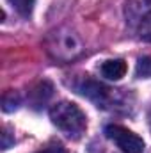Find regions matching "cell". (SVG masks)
<instances>
[{"mask_svg": "<svg viewBox=\"0 0 151 153\" xmlns=\"http://www.w3.org/2000/svg\"><path fill=\"white\" fill-rule=\"evenodd\" d=\"M50 119L52 123L68 137L71 139H78L87 126L85 121V114L71 102H59L55 105H52L50 109Z\"/></svg>", "mask_w": 151, "mask_h": 153, "instance_id": "6da1fadb", "label": "cell"}, {"mask_svg": "<svg viewBox=\"0 0 151 153\" xmlns=\"http://www.w3.org/2000/svg\"><path fill=\"white\" fill-rule=\"evenodd\" d=\"M105 135L112 141L114 144L123 153H142L144 152V141L132 130L121 126V125H107Z\"/></svg>", "mask_w": 151, "mask_h": 153, "instance_id": "7a4b0ae2", "label": "cell"}, {"mask_svg": "<svg viewBox=\"0 0 151 153\" xmlns=\"http://www.w3.org/2000/svg\"><path fill=\"white\" fill-rule=\"evenodd\" d=\"M80 93L89 98L93 103H96V107H101V109H107L109 105H112V102L115 100V89H110L100 82H94V80H85L82 85H80Z\"/></svg>", "mask_w": 151, "mask_h": 153, "instance_id": "3957f363", "label": "cell"}, {"mask_svg": "<svg viewBox=\"0 0 151 153\" xmlns=\"http://www.w3.org/2000/svg\"><path fill=\"white\" fill-rule=\"evenodd\" d=\"M53 43L50 45L52 46V52L57 55V57H62V59H71L80 53V41L73 32H66V34H53L52 36Z\"/></svg>", "mask_w": 151, "mask_h": 153, "instance_id": "277c9868", "label": "cell"}, {"mask_svg": "<svg viewBox=\"0 0 151 153\" xmlns=\"http://www.w3.org/2000/svg\"><path fill=\"white\" fill-rule=\"evenodd\" d=\"M148 14H151V0H126L124 16L130 25H139Z\"/></svg>", "mask_w": 151, "mask_h": 153, "instance_id": "5b68a950", "label": "cell"}, {"mask_svg": "<svg viewBox=\"0 0 151 153\" xmlns=\"http://www.w3.org/2000/svg\"><path fill=\"white\" fill-rule=\"evenodd\" d=\"M126 71H128V66L123 59H110L101 64V75L109 80H121L126 75Z\"/></svg>", "mask_w": 151, "mask_h": 153, "instance_id": "8992f818", "label": "cell"}, {"mask_svg": "<svg viewBox=\"0 0 151 153\" xmlns=\"http://www.w3.org/2000/svg\"><path fill=\"white\" fill-rule=\"evenodd\" d=\"M18 107H20V96H18V93L7 91V93L2 96V109H4L5 112H13V111L18 109Z\"/></svg>", "mask_w": 151, "mask_h": 153, "instance_id": "52a82bcc", "label": "cell"}, {"mask_svg": "<svg viewBox=\"0 0 151 153\" xmlns=\"http://www.w3.org/2000/svg\"><path fill=\"white\" fill-rule=\"evenodd\" d=\"M135 75L139 78H151V55L141 57L135 66Z\"/></svg>", "mask_w": 151, "mask_h": 153, "instance_id": "ba28073f", "label": "cell"}, {"mask_svg": "<svg viewBox=\"0 0 151 153\" xmlns=\"http://www.w3.org/2000/svg\"><path fill=\"white\" fill-rule=\"evenodd\" d=\"M9 4L21 14V16H29L34 9L36 0H9Z\"/></svg>", "mask_w": 151, "mask_h": 153, "instance_id": "9c48e42d", "label": "cell"}, {"mask_svg": "<svg viewBox=\"0 0 151 153\" xmlns=\"http://www.w3.org/2000/svg\"><path fill=\"white\" fill-rule=\"evenodd\" d=\"M139 36H141V39L151 43V14H148V16L139 23Z\"/></svg>", "mask_w": 151, "mask_h": 153, "instance_id": "30bf717a", "label": "cell"}, {"mask_svg": "<svg viewBox=\"0 0 151 153\" xmlns=\"http://www.w3.org/2000/svg\"><path fill=\"white\" fill-rule=\"evenodd\" d=\"M13 143H14V139H11V132H9V128H4V130H2V148L7 150Z\"/></svg>", "mask_w": 151, "mask_h": 153, "instance_id": "8fae6325", "label": "cell"}, {"mask_svg": "<svg viewBox=\"0 0 151 153\" xmlns=\"http://www.w3.org/2000/svg\"><path fill=\"white\" fill-rule=\"evenodd\" d=\"M38 153H68L61 144H52V146H48V148H43V150H39Z\"/></svg>", "mask_w": 151, "mask_h": 153, "instance_id": "7c38bea8", "label": "cell"}, {"mask_svg": "<svg viewBox=\"0 0 151 153\" xmlns=\"http://www.w3.org/2000/svg\"><path fill=\"white\" fill-rule=\"evenodd\" d=\"M150 128H151V114H150Z\"/></svg>", "mask_w": 151, "mask_h": 153, "instance_id": "4fadbf2b", "label": "cell"}]
</instances>
